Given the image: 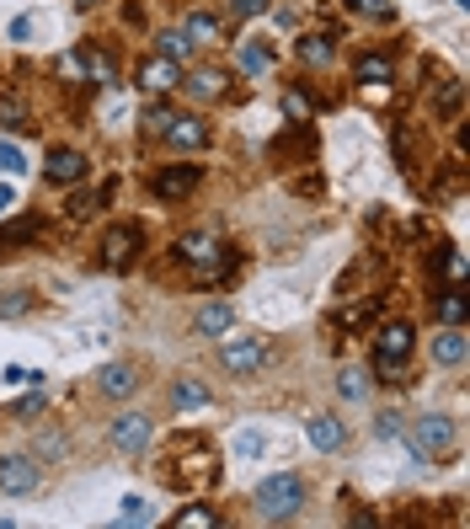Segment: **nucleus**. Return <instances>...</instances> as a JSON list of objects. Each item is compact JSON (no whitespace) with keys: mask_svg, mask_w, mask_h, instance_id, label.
I'll return each instance as SVG.
<instances>
[{"mask_svg":"<svg viewBox=\"0 0 470 529\" xmlns=\"http://www.w3.org/2000/svg\"><path fill=\"white\" fill-rule=\"evenodd\" d=\"M43 236H49V214H38V209L6 214V225H0V257H22V252H33Z\"/></svg>","mask_w":470,"mask_h":529,"instance_id":"10","label":"nucleus"},{"mask_svg":"<svg viewBox=\"0 0 470 529\" xmlns=\"http://www.w3.org/2000/svg\"><path fill=\"white\" fill-rule=\"evenodd\" d=\"M139 385H145V369L129 359H113L97 369V396H107V401H134Z\"/></svg>","mask_w":470,"mask_h":529,"instance_id":"15","label":"nucleus"},{"mask_svg":"<svg viewBox=\"0 0 470 529\" xmlns=\"http://www.w3.org/2000/svg\"><path fill=\"white\" fill-rule=\"evenodd\" d=\"M273 65H278V54H273V43L268 38H241V70L246 75H273Z\"/></svg>","mask_w":470,"mask_h":529,"instance_id":"33","label":"nucleus"},{"mask_svg":"<svg viewBox=\"0 0 470 529\" xmlns=\"http://www.w3.org/2000/svg\"><path fill=\"white\" fill-rule=\"evenodd\" d=\"M177 81H182V65H171L161 54L134 65V91H145V97H166V91H177Z\"/></svg>","mask_w":470,"mask_h":529,"instance_id":"18","label":"nucleus"},{"mask_svg":"<svg viewBox=\"0 0 470 529\" xmlns=\"http://www.w3.org/2000/svg\"><path fill=\"white\" fill-rule=\"evenodd\" d=\"M6 385H27V369H17V364H6V375H0Z\"/></svg>","mask_w":470,"mask_h":529,"instance_id":"49","label":"nucleus"},{"mask_svg":"<svg viewBox=\"0 0 470 529\" xmlns=\"http://www.w3.org/2000/svg\"><path fill=\"white\" fill-rule=\"evenodd\" d=\"M412 348H417V332L412 321H380L369 337V364L374 375H380L385 385H406V364H412Z\"/></svg>","mask_w":470,"mask_h":529,"instance_id":"3","label":"nucleus"},{"mask_svg":"<svg viewBox=\"0 0 470 529\" xmlns=\"http://www.w3.org/2000/svg\"><path fill=\"white\" fill-rule=\"evenodd\" d=\"M182 33L193 49H214V43H230V27L214 17V11H187L182 17Z\"/></svg>","mask_w":470,"mask_h":529,"instance_id":"23","label":"nucleus"},{"mask_svg":"<svg viewBox=\"0 0 470 529\" xmlns=\"http://www.w3.org/2000/svg\"><path fill=\"white\" fill-rule=\"evenodd\" d=\"M230 326H235V305H230V300H209V305L193 316V337H198V342H214V337H225Z\"/></svg>","mask_w":470,"mask_h":529,"instance_id":"28","label":"nucleus"},{"mask_svg":"<svg viewBox=\"0 0 470 529\" xmlns=\"http://www.w3.org/2000/svg\"><path fill=\"white\" fill-rule=\"evenodd\" d=\"M219 524H225V513L209 508V503H187V508L171 513V529H219Z\"/></svg>","mask_w":470,"mask_h":529,"instance_id":"36","label":"nucleus"},{"mask_svg":"<svg viewBox=\"0 0 470 529\" xmlns=\"http://www.w3.org/2000/svg\"><path fill=\"white\" fill-rule=\"evenodd\" d=\"M150 54H161V59H171V65L187 70V59H193V43H187L182 27H161V33H155V43H150Z\"/></svg>","mask_w":470,"mask_h":529,"instance_id":"34","label":"nucleus"},{"mask_svg":"<svg viewBox=\"0 0 470 529\" xmlns=\"http://www.w3.org/2000/svg\"><path fill=\"white\" fill-rule=\"evenodd\" d=\"M155 439V423L145 412H118L113 423H107V444L118 449V455H145Z\"/></svg>","mask_w":470,"mask_h":529,"instance_id":"13","label":"nucleus"},{"mask_svg":"<svg viewBox=\"0 0 470 529\" xmlns=\"http://www.w3.org/2000/svg\"><path fill=\"white\" fill-rule=\"evenodd\" d=\"M86 177H91V155L81 145H49V155H43V182L49 188H81Z\"/></svg>","mask_w":470,"mask_h":529,"instance_id":"9","label":"nucleus"},{"mask_svg":"<svg viewBox=\"0 0 470 529\" xmlns=\"http://www.w3.org/2000/svg\"><path fill=\"white\" fill-rule=\"evenodd\" d=\"M390 150H396V166L406 171V177H417V123H406V118H396L390 123Z\"/></svg>","mask_w":470,"mask_h":529,"instance_id":"30","label":"nucleus"},{"mask_svg":"<svg viewBox=\"0 0 470 529\" xmlns=\"http://www.w3.org/2000/svg\"><path fill=\"white\" fill-rule=\"evenodd\" d=\"M75 54H81L91 86H118V54L107 49L102 38H81V43H75Z\"/></svg>","mask_w":470,"mask_h":529,"instance_id":"20","label":"nucleus"},{"mask_svg":"<svg viewBox=\"0 0 470 529\" xmlns=\"http://www.w3.org/2000/svg\"><path fill=\"white\" fill-rule=\"evenodd\" d=\"M113 524H123V529H129V524H150V503H145V497H123Z\"/></svg>","mask_w":470,"mask_h":529,"instance_id":"40","label":"nucleus"},{"mask_svg":"<svg viewBox=\"0 0 470 529\" xmlns=\"http://www.w3.org/2000/svg\"><path fill=\"white\" fill-rule=\"evenodd\" d=\"M465 273H470V257H465L454 241H444V246H433V252H428V278H444V284H465Z\"/></svg>","mask_w":470,"mask_h":529,"instance_id":"27","label":"nucleus"},{"mask_svg":"<svg viewBox=\"0 0 470 529\" xmlns=\"http://www.w3.org/2000/svg\"><path fill=\"white\" fill-rule=\"evenodd\" d=\"M33 305H38V294H33V289H17L11 300H0V316H27Z\"/></svg>","mask_w":470,"mask_h":529,"instance_id":"44","label":"nucleus"},{"mask_svg":"<svg viewBox=\"0 0 470 529\" xmlns=\"http://www.w3.org/2000/svg\"><path fill=\"white\" fill-rule=\"evenodd\" d=\"M337 27H326V33H300L294 38V59H300L305 70H326L337 59Z\"/></svg>","mask_w":470,"mask_h":529,"instance_id":"21","label":"nucleus"},{"mask_svg":"<svg viewBox=\"0 0 470 529\" xmlns=\"http://www.w3.org/2000/svg\"><path fill=\"white\" fill-rule=\"evenodd\" d=\"M305 439H310V449H321V455H337V449L348 444V423L332 417V412H316L305 423Z\"/></svg>","mask_w":470,"mask_h":529,"instance_id":"25","label":"nucleus"},{"mask_svg":"<svg viewBox=\"0 0 470 529\" xmlns=\"http://www.w3.org/2000/svg\"><path fill=\"white\" fill-rule=\"evenodd\" d=\"M428 107H433L438 123H460L465 118V81L460 75H438L428 86Z\"/></svg>","mask_w":470,"mask_h":529,"instance_id":"19","label":"nucleus"},{"mask_svg":"<svg viewBox=\"0 0 470 529\" xmlns=\"http://www.w3.org/2000/svg\"><path fill=\"white\" fill-rule=\"evenodd\" d=\"M278 102H284V118H289V123H316V113H321L316 91H310V86H300V81H289V86H284V97H278Z\"/></svg>","mask_w":470,"mask_h":529,"instance_id":"31","label":"nucleus"},{"mask_svg":"<svg viewBox=\"0 0 470 529\" xmlns=\"http://www.w3.org/2000/svg\"><path fill=\"white\" fill-rule=\"evenodd\" d=\"M465 359H470L465 326H438V332H433V364H438V369H460Z\"/></svg>","mask_w":470,"mask_h":529,"instance_id":"24","label":"nucleus"},{"mask_svg":"<svg viewBox=\"0 0 470 529\" xmlns=\"http://www.w3.org/2000/svg\"><path fill=\"white\" fill-rule=\"evenodd\" d=\"M155 476H161V487H171V492H203V487H214V481H219L214 444L203 439V433H182V439L161 455Z\"/></svg>","mask_w":470,"mask_h":529,"instance_id":"1","label":"nucleus"},{"mask_svg":"<svg viewBox=\"0 0 470 529\" xmlns=\"http://www.w3.org/2000/svg\"><path fill=\"white\" fill-rule=\"evenodd\" d=\"M166 401H171V412H203V407H214V391L198 375H177L166 385Z\"/></svg>","mask_w":470,"mask_h":529,"instance_id":"22","label":"nucleus"},{"mask_svg":"<svg viewBox=\"0 0 470 529\" xmlns=\"http://www.w3.org/2000/svg\"><path fill=\"white\" fill-rule=\"evenodd\" d=\"M145 134H155L171 155H203L214 145V123L203 107H150Z\"/></svg>","mask_w":470,"mask_h":529,"instance_id":"2","label":"nucleus"},{"mask_svg":"<svg viewBox=\"0 0 470 529\" xmlns=\"http://www.w3.org/2000/svg\"><path fill=\"white\" fill-rule=\"evenodd\" d=\"M230 241H219L214 230H182V236H171V262H182V268H198V262H209V257H219Z\"/></svg>","mask_w":470,"mask_h":529,"instance_id":"16","label":"nucleus"},{"mask_svg":"<svg viewBox=\"0 0 470 529\" xmlns=\"http://www.w3.org/2000/svg\"><path fill=\"white\" fill-rule=\"evenodd\" d=\"M316 129H310V123H289L284 134L278 139H268V161L278 166V171H289V166H310L316 161Z\"/></svg>","mask_w":470,"mask_h":529,"instance_id":"12","label":"nucleus"},{"mask_svg":"<svg viewBox=\"0 0 470 529\" xmlns=\"http://www.w3.org/2000/svg\"><path fill=\"white\" fill-rule=\"evenodd\" d=\"M177 91H182L193 107H214V102L230 97V70H225V65H193V70H182Z\"/></svg>","mask_w":470,"mask_h":529,"instance_id":"11","label":"nucleus"},{"mask_svg":"<svg viewBox=\"0 0 470 529\" xmlns=\"http://www.w3.org/2000/svg\"><path fill=\"white\" fill-rule=\"evenodd\" d=\"M145 246H150V236H145L139 220H113L102 230V241H97V262L107 273H129L134 262L145 257Z\"/></svg>","mask_w":470,"mask_h":529,"instance_id":"6","label":"nucleus"},{"mask_svg":"<svg viewBox=\"0 0 470 529\" xmlns=\"http://www.w3.org/2000/svg\"><path fill=\"white\" fill-rule=\"evenodd\" d=\"M75 6H81V11H97V6H107V0H75Z\"/></svg>","mask_w":470,"mask_h":529,"instance_id":"50","label":"nucleus"},{"mask_svg":"<svg viewBox=\"0 0 470 529\" xmlns=\"http://www.w3.org/2000/svg\"><path fill=\"white\" fill-rule=\"evenodd\" d=\"M43 487V460L38 455H0V492L27 497Z\"/></svg>","mask_w":470,"mask_h":529,"instance_id":"14","label":"nucleus"},{"mask_svg":"<svg viewBox=\"0 0 470 529\" xmlns=\"http://www.w3.org/2000/svg\"><path fill=\"white\" fill-rule=\"evenodd\" d=\"M70 455V439L59 428H43L38 433V460H65Z\"/></svg>","mask_w":470,"mask_h":529,"instance_id":"39","label":"nucleus"},{"mask_svg":"<svg viewBox=\"0 0 470 529\" xmlns=\"http://www.w3.org/2000/svg\"><path fill=\"white\" fill-rule=\"evenodd\" d=\"M0 171H6V177H22L27 171V155L17 145H6V139H0Z\"/></svg>","mask_w":470,"mask_h":529,"instance_id":"45","label":"nucleus"},{"mask_svg":"<svg viewBox=\"0 0 470 529\" xmlns=\"http://www.w3.org/2000/svg\"><path fill=\"white\" fill-rule=\"evenodd\" d=\"M401 428H406L401 412H380V417H374V439H401Z\"/></svg>","mask_w":470,"mask_h":529,"instance_id":"46","label":"nucleus"},{"mask_svg":"<svg viewBox=\"0 0 470 529\" xmlns=\"http://www.w3.org/2000/svg\"><path fill=\"white\" fill-rule=\"evenodd\" d=\"M364 391H369V385H364L358 369H337V396L342 401H364Z\"/></svg>","mask_w":470,"mask_h":529,"instance_id":"41","label":"nucleus"},{"mask_svg":"<svg viewBox=\"0 0 470 529\" xmlns=\"http://www.w3.org/2000/svg\"><path fill=\"white\" fill-rule=\"evenodd\" d=\"M107 198H113V182H102V188H81V193H70V204H65V220H70V225H86V220H97V214L107 209Z\"/></svg>","mask_w":470,"mask_h":529,"instance_id":"29","label":"nucleus"},{"mask_svg":"<svg viewBox=\"0 0 470 529\" xmlns=\"http://www.w3.org/2000/svg\"><path fill=\"white\" fill-rule=\"evenodd\" d=\"M465 316H470L465 284H433V321L438 326H465Z\"/></svg>","mask_w":470,"mask_h":529,"instance_id":"26","label":"nucleus"},{"mask_svg":"<svg viewBox=\"0 0 470 529\" xmlns=\"http://www.w3.org/2000/svg\"><path fill=\"white\" fill-rule=\"evenodd\" d=\"M49 75H54V81H59V86H65V91H97V86H91V75H86V65H81V54H75V49H65V54H54V65H49Z\"/></svg>","mask_w":470,"mask_h":529,"instance_id":"32","label":"nucleus"},{"mask_svg":"<svg viewBox=\"0 0 470 529\" xmlns=\"http://www.w3.org/2000/svg\"><path fill=\"white\" fill-rule=\"evenodd\" d=\"M262 449H268V439H262L257 428H246V433H235V455H246V460H257Z\"/></svg>","mask_w":470,"mask_h":529,"instance_id":"43","label":"nucleus"},{"mask_svg":"<svg viewBox=\"0 0 470 529\" xmlns=\"http://www.w3.org/2000/svg\"><path fill=\"white\" fill-rule=\"evenodd\" d=\"M11 209H17V188H11V182H0V220H6Z\"/></svg>","mask_w":470,"mask_h":529,"instance_id":"48","label":"nucleus"},{"mask_svg":"<svg viewBox=\"0 0 470 529\" xmlns=\"http://www.w3.org/2000/svg\"><path fill=\"white\" fill-rule=\"evenodd\" d=\"M273 359V348H268V337H230V342H219V369L235 380H252L262 375V364Z\"/></svg>","mask_w":470,"mask_h":529,"instance_id":"8","label":"nucleus"},{"mask_svg":"<svg viewBox=\"0 0 470 529\" xmlns=\"http://www.w3.org/2000/svg\"><path fill=\"white\" fill-rule=\"evenodd\" d=\"M33 33H38V17H33V11H22V17L11 22V43H33Z\"/></svg>","mask_w":470,"mask_h":529,"instance_id":"47","label":"nucleus"},{"mask_svg":"<svg viewBox=\"0 0 470 529\" xmlns=\"http://www.w3.org/2000/svg\"><path fill=\"white\" fill-rule=\"evenodd\" d=\"M305 497H310V481L300 471H273V476L257 481L252 508H257V519H268V524H289L294 513L305 508Z\"/></svg>","mask_w":470,"mask_h":529,"instance_id":"5","label":"nucleus"},{"mask_svg":"<svg viewBox=\"0 0 470 529\" xmlns=\"http://www.w3.org/2000/svg\"><path fill=\"white\" fill-rule=\"evenodd\" d=\"M268 6L273 0H225V11L235 22H252V17H268Z\"/></svg>","mask_w":470,"mask_h":529,"instance_id":"42","label":"nucleus"},{"mask_svg":"<svg viewBox=\"0 0 470 529\" xmlns=\"http://www.w3.org/2000/svg\"><path fill=\"white\" fill-rule=\"evenodd\" d=\"M348 17H358V22H374V27H390L396 22V0H337Z\"/></svg>","mask_w":470,"mask_h":529,"instance_id":"35","label":"nucleus"},{"mask_svg":"<svg viewBox=\"0 0 470 529\" xmlns=\"http://www.w3.org/2000/svg\"><path fill=\"white\" fill-rule=\"evenodd\" d=\"M43 412H49V391H43V385H33V396H22L17 407H11L17 423H33V417H43Z\"/></svg>","mask_w":470,"mask_h":529,"instance_id":"38","label":"nucleus"},{"mask_svg":"<svg viewBox=\"0 0 470 529\" xmlns=\"http://www.w3.org/2000/svg\"><path fill=\"white\" fill-rule=\"evenodd\" d=\"M353 81L364 91H380L396 81V49H358L353 54Z\"/></svg>","mask_w":470,"mask_h":529,"instance_id":"17","label":"nucleus"},{"mask_svg":"<svg viewBox=\"0 0 470 529\" xmlns=\"http://www.w3.org/2000/svg\"><path fill=\"white\" fill-rule=\"evenodd\" d=\"M0 123H6L11 134H27V129H33V107H27L22 97H6V102H0Z\"/></svg>","mask_w":470,"mask_h":529,"instance_id":"37","label":"nucleus"},{"mask_svg":"<svg viewBox=\"0 0 470 529\" xmlns=\"http://www.w3.org/2000/svg\"><path fill=\"white\" fill-rule=\"evenodd\" d=\"M203 177H209V166H198L193 155H187V161H166V166L150 171V198L155 204H187V198L203 188Z\"/></svg>","mask_w":470,"mask_h":529,"instance_id":"7","label":"nucleus"},{"mask_svg":"<svg viewBox=\"0 0 470 529\" xmlns=\"http://www.w3.org/2000/svg\"><path fill=\"white\" fill-rule=\"evenodd\" d=\"M406 449H412V460L417 465H444L460 455V423L444 412H422L417 423H406Z\"/></svg>","mask_w":470,"mask_h":529,"instance_id":"4","label":"nucleus"}]
</instances>
